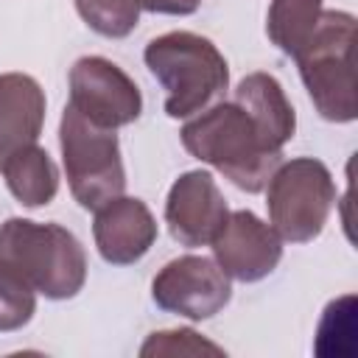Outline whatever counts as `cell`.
Listing matches in <instances>:
<instances>
[{"mask_svg": "<svg viewBox=\"0 0 358 358\" xmlns=\"http://www.w3.org/2000/svg\"><path fill=\"white\" fill-rule=\"evenodd\" d=\"M210 246L221 271L241 282L268 277L282 257V238L249 210L229 213Z\"/></svg>", "mask_w": 358, "mask_h": 358, "instance_id": "9c48e42d", "label": "cell"}, {"mask_svg": "<svg viewBox=\"0 0 358 358\" xmlns=\"http://www.w3.org/2000/svg\"><path fill=\"white\" fill-rule=\"evenodd\" d=\"M76 11L95 34L109 39L129 36L140 20L137 0H76Z\"/></svg>", "mask_w": 358, "mask_h": 358, "instance_id": "2e32d148", "label": "cell"}, {"mask_svg": "<svg viewBox=\"0 0 358 358\" xmlns=\"http://www.w3.org/2000/svg\"><path fill=\"white\" fill-rule=\"evenodd\" d=\"M151 296L162 310L201 322L227 308L232 285L215 260L185 255L159 268L151 282Z\"/></svg>", "mask_w": 358, "mask_h": 358, "instance_id": "ba28073f", "label": "cell"}, {"mask_svg": "<svg viewBox=\"0 0 358 358\" xmlns=\"http://www.w3.org/2000/svg\"><path fill=\"white\" fill-rule=\"evenodd\" d=\"M140 8L151 11V14H173V17H187L193 14L201 0H137Z\"/></svg>", "mask_w": 358, "mask_h": 358, "instance_id": "ffe728a7", "label": "cell"}, {"mask_svg": "<svg viewBox=\"0 0 358 358\" xmlns=\"http://www.w3.org/2000/svg\"><path fill=\"white\" fill-rule=\"evenodd\" d=\"M45 123V92L25 73L0 76V168L20 148L36 143Z\"/></svg>", "mask_w": 358, "mask_h": 358, "instance_id": "7c38bea8", "label": "cell"}, {"mask_svg": "<svg viewBox=\"0 0 358 358\" xmlns=\"http://www.w3.org/2000/svg\"><path fill=\"white\" fill-rule=\"evenodd\" d=\"M70 106L101 129H120L140 117L137 84L103 56H81L70 67Z\"/></svg>", "mask_w": 358, "mask_h": 358, "instance_id": "52a82bcc", "label": "cell"}, {"mask_svg": "<svg viewBox=\"0 0 358 358\" xmlns=\"http://www.w3.org/2000/svg\"><path fill=\"white\" fill-rule=\"evenodd\" d=\"M221 355L224 350L207 338H201L196 330H162V333H151V338L143 344L140 355L151 358V355Z\"/></svg>", "mask_w": 358, "mask_h": 358, "instance_id": "d6986e66", "label": "cell"}, {"mask_svg": "<svg viewBox=\"0 0 358 358\" xmlns=\"http://www.w3.org/2000/svg\"><path fill=\"white\" fill-rule=\"evenodd\" d=\"M36 291L8 266L0 263V333L20 330L36 310Z\"/></svg>", "mask_w": 358, "mask_h": 358, "instance_id": "ac0fdd59", "label": "cell"}, {"mask_svg": "<svg viewBox=\"0 0 358 358\" xmlns=\"http://www.w3.org/2000/svg\"><path fill=\"white\" fill-rule=\"evenodd\" d=\"M0 263L48 299H70L87 280L84 246L59 224L8 218L0 227Z\"/></svg>", "mask_w": 358, "mask_h": 358, "instance_id": "7a4b0ae2", "label": "cell"}, {"mask_svg": "<svg viewBox=\"0 0 358 358\" xmlns=\"http://www.w3.org/2000/svg\"><path fill=\"white\" fill-rule=\"evenodd\" d=\"M92 235L106 263L131 266L154 246L157 221L145 207V201L120 193L95 210Z\"/></svg>", "mask_w": 358, "mask_h": 358, "instance_id": "8fae6325", "label": "cell"}, {"mask_svg": "<svg viewBox=\"0 0 358 358\" xmlns=\"http://www.w3.org/2000/svg\"><path fill=\"white\" fill-rule=\"evenodd\" d=\"M59 143L70 193L84 210H98L126 190V171L115 129L90 123L67 103L59 126Z\"/></svg>", "mask_w": 358, "mask_h": 358, "instance_id": "5b68a950", "label": "cell"}, {"mask_svg": "<svg viewBox=\"0 0 358 358\" xmlns=\"http://www.w3.org/2000/svg\"><path fill=\"white\" fill-rule=\"evenodd\" d=\"M0 171L6 176L11 196L25 207H42V204L53 201V196L59 190V171H56L53 159L48 157V151L39 148L36 143L11 154Z\"/></svg>", "mask_w": 358, "mask_h": 358, "instance_id": "5bb4252c", "label": "cell"}, {"mask_svg": "<svg viewBox=\"0 0 358 358\" xmlns=\"http://www.w3.org/2000/svg\"><path fill=\"white\" fill-rule=\"evenodd\" d=\"M235 103L249 112V117L257 123V129L274 148L282 151V145L294 137L296 115L274 76L249 73L246 78H241L235 90Z\"/></svg>", "mask_w": 358, "mask_h": 358, "instance_id": "4fadbf2b", "label": "cell"}, {"mask_svg": "<svg viewBox=\"0 0 358 358\" xmlns=\"http://www.w3.org/2000/svg\"><path fill=\"white\" fill-rule=\"evenodd\" d=\"M179 134L182 145L196 159L213 165L246 193L263 190L282 162V151L263 137L249 112L235 101L201 109V115L185 123Z\"/></svg>", "mask_w": 358, "mask_h": 358, "instance_id": "6da1fadb", "label": "cell"}, {"mask_svg": "<svg viewBox=\"0 0 358 358\" xmlns=\"http://www.w3.org/2000/svg\"><path fill=\"white\" fill-rule=\"evenodd\" d=\"M294 59L316 112L333 123L355 120V17L322 11L310 39Z\"/></svg>", "mask_w": 358, "mask_h": 358, "instance_id": "277c9868", "label": "cell"}, {"mask_svg": "<svg viewBox=\"0 0 358 358\" xmlns=\"http://www.w3.org/2000/svg\"><path fill=\"white\" fill-rule=\"evenodd\" d=\"M266 185L268 221L282 241L308 243L324 229L336 204V185L324 162L313 157L280 162Z\"/></svg>", "mask_w": 358, "mask_h": 358, "instance_id": "8992f818", "label": "cell"}, {"mask_svg": "<svg viewBox=\"0 0 358 358\" xmlns=\"http://www.w3.org/2000/svg\"><path fill=\"white\" fill-rule=\"evenodd\" d=\"M355 336V296H338L324 308V316L316 330L319 355H352Z\"/></svg>", "mask_w": 358, "mask_h": 358, "instance_id": "e0dca14e", "label": "cell"}, {"mask_svg": "<svg viewBox=\"0 0 358 358\" xmlns=\"http://www.w3.org/2000/svg\"><path fill=\"white\" fill-rule=\"evenodd\" d=\"M322 3L324 0H271L268 17H266L268 39L285 56H296L299 48L310 39V34L324 11Z\"/></svg>", "mask_w": 358, "mask_h": 358, "instance_id": "9a60e30c", "label": "cell"}, {"mask_svg": "<svg viewBox=\"0 0 358 358\" xmlns=\"http://www.w3.org/2000/svg\"><path fill=\"white\" fill-rule=\"evenodd\" d=\"M143 59L165 90L168 117L176 120L207 109L229 84V67L221 50L193 31H171L151 39Z\"/></svg>", "mask_w": 358, "mask_h": 358, "instance_id": "3957f363", "label": "cell"}, {"mask_svg": "<svg viewBox=\"0 0 358 358\" xmlns=\"http://www.w3.org/2000/svg\"><path fill=\"white\" fill-rule=\"evenodd\" d=\"M229 210L207 171L182 173L165 201V224L182 246H207L221 232Z\"/></svg>", "mask_w": 358, "mask_h": 358, "instance_id": "30bf717a", "label": "cell"}]
</instances>
